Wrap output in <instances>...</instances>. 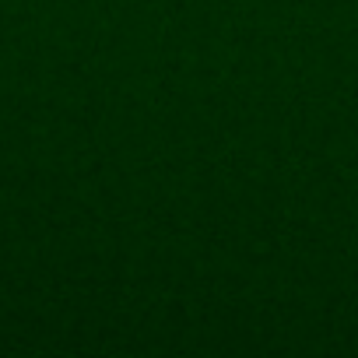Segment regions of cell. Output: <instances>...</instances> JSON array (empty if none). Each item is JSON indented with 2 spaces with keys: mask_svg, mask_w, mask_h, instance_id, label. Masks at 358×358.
Masks as SVG:
<instances>
[]
</instances>
